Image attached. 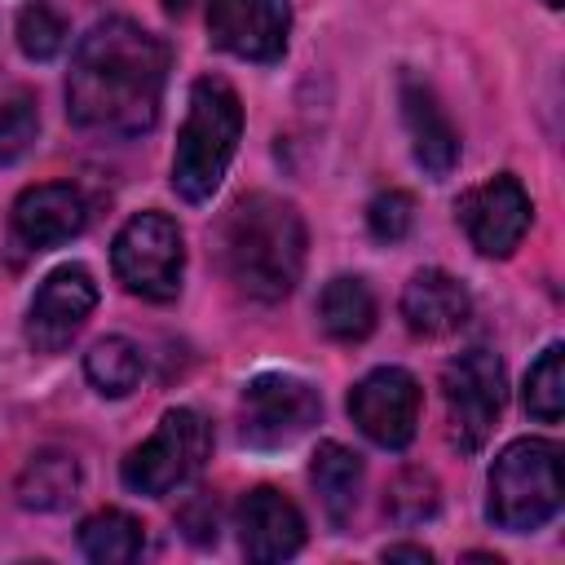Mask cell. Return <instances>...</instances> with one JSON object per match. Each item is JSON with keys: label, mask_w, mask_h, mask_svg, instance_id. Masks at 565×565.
<instances>
[{"label": "cell", "mask_w": 565, "mask_h": 565, "mask_svg": "<svg viewBox=\"0 0 565 565\" xmlns=\"http://www.w3.org/2000/svg\"><path fill=\"white\" fill-rule=\"evenodd\" d=\"M168 44L128 18L97 22L66 75V115L97 137H141L159 119Z\"/></svg>", "instance_id": "1"}, {"label": "cell", "mask_w": 565, "mask_h": 565, "mask_svg": "<svg viewBox=\"0 0 565 565\" xmlns=\"http://www.w3.org/2000/svg\"><path fill=\"white\" fill-rule=\"evenodd\" d=\"M225 278L252 300H282L305 269V221L291 199L243 194L230 203L216 230Z\"/></svg>", "instance_id": "2"}, {"label": "cell", "mask_w": 565, "mask_h": 565, "mask_svg": "<svg viewBox=\"0 0 565 565\" xmlns=\"http://www.w3.org/2000/svg\"><path fill=\"white\" fill-rule=\"evenodd\" d=\"M238 132H243L238 93L216 75L194 79L190 110H185L177 154H172V190L185 203L212 199V190L221 185V177L238 150Z\"/></svg>", "instance_id": "3"}, {"label": "cell", "mask_w": 565, "mask_h": 565, "mask_svg": "<svg viewBox=\"0 0 565 565\" xmlns=\"http://www.w3.org/2000/svg\"><path fill=\"white\" fill-rule=\"evenodd\" d=\"M561 508V450L543 437H521L503 446L490 468V521L499 530L525 534L552 521Z\"/></svg>", "instance_id": "4"}, {"label": "cell", "mask_w": 565, "mask_h": 565, "mask_svg": "<svg viewBox=\"0 0 565 565\" xmlns=\"http://www.w3.org/2000/svg\"><path fill=\"white\" fill-rule=\"evenodd\" d=\"M115 278L141 296V300H172L181 291V269H185V243L172 216L163 212H137L110 247Z\"/></svg>", "instance_id": "5"}, {"label": "cell", "mask_w": 565, "mask_h": 565, "mask_svg": "<svg viewBox=\"0 0 565 565\" xmlns=\"http://www.w3.org/2000/svg\"><path fill=\"white\" fill-rule=\"evenodd\" d=\"M212 455V428L199 411L177 406L159 419V428L124 459V486L137 494H168L190 481Z\"/></svg>", "instance_id": "6"}, {"label": "cell", "mask_w": 565, "mask_h": 565, "mask_svg": "<svg viewBox=\"0 0 565 565\" xmlns=\"http://www.w3.org/2000/svg\"><path fill=\"white\" fill-rule=\"evenodd\" d=\"M441 388H446L450 446H459L463 455L481 450L503 411V362L490 349H468L455 362H446Z\"/></svg>", "instance_id": "7"}, {"label": "cell", "mask_w": 565, "mask_h": 565, "mask_svg": "<svg viewBox=\"0 0 565 565\" xmlns=\"http://www.w3.org/2000/svg\"><path fill=\"white\" fill-rule=\"evenodd\" d=\"M238 411H243L247 446H287L300 433H309V424H318L322 402H318V388L305 384L300 375L265 371V375L247 380Z\"/></svg>", "instance_id": "8"}, {"label": "cell", "mask_w": 565, "mask_h": 565, "mask_svg": "<svg viewBox=\"0 0 565 565\" xmlns=\"http://www.w3.org/2000/svg\"><path fill=\"white\" fill-rule=\"evenodd\" d=\"M419 380L402 366H375L371 375H362L349 393V415L353 424L384 450H402L415 428H419Z\"/></svg>", "instance_id": "9"}, {"label": "cell", "mask_w": 565, "mask_h": 565, "mask_svg": "<svg viewBox=\"0 0 565 565\" xmlns=\"http://www.w3.org/2000/svg\"><path fill=\"white\" fill-rule=\"evenodd\" d=\"M287 0H207V35L216 49L243 62H274L287 49Z\"/></svg>", "instance_id": "10"}, {"label": "cell", "mask_w": 565, "mask_h": 565, "mask_svg": "<svg viewBox=\"0 0 565 565\" xmlns=\"http://www.w3.org/2000/svg\"><path fill=\"white\" fill-rule=\"evenodd\" d=\"M530 194L512 172H499L459 199V221L481 256H512V247L530 230Z\"/></svg>", "instance_id": "11"}, {"label": "cell", "mask_w": 565, "mask_h": 565, "mask_svg": "<svg viewBox=\"0 0 565 565\" xmlns=\"http://www.w3.org/2000/svg\"><path fill=\"white\" fill-rule=\"evenodd\" d=\"M93 305H97V282H93V274L84 265L53 269L40 282V291H35V300L26 309V340H31V349H40V353L66 349L71 335L88 322Z\"/></svg>", "instance_id": "12"}, {"label": "cell", "mask_w": 565, "mask_h": 565, "mask_svg": "<svg viewBox=\"0 0 565 565\" xmlns=\"http://www.w3.org/2000/svg\"><path fill=\"white\" fill-rule=\"evenodd\" d=\"M84 225H88V199L66 181L31 185L13 203V243L26 252H44L53 243H66Z\"/></svg>", "instance_id": "13"}, {"label": "cell", "mask_w": 565, "mask_h": 565, "mask_svg": "<svg viewBox=\"0 0 565 565\" xmlns=\"http://www.w3.org/2000/svg\"><path fill=\"white\" fill-rule=\"evenodd\" d=\"M238 539H243V552L252 561H260V565L287 561L305 543V516L274 486H256L238 503Z\"/></svg>", "instance_id": "14"}, {"label": "cell", "mask_w": 565, "mask_h": 565, "mask_svg": "<svg viewBox=\"0 0 565 565\" xmlns=\"http://www.w3.org/2000/svg\"><path fill=\"white\" fill-rule=\"evenodd\" d=\"M402 124H406V137H411V150H415V163L428 172V177H450L455 163H459V132L446 115V106L433 97L428 84L419 79H402Z\"/></svg>", "instance_id": "15"}, {"label": "cell", "mask_w": 565, "mask_h": 565, "mask_svg": "<svg viewBox=\"0 0 565 565\" xmlns=\"http://www.w3.org/2000/svg\"><path fill=\"white\" fill-rule=\"evenodd\" d=\"M472 300L446 269H419L402 291V318L415 335H450L468 322Z\"/></svg>", "instance_id": "16"}, {"label": "cell", "mask_w": 565, "mask_h": 565, "mask_svg": "<svg viewBox=\"0 0 565 565\" xmlns=\"http://www.w3.org/2000/svg\"><path fill=\"white\" fill-rule=\"evenodd\" d=\"M318 322H322V331L331 340H344V344L366 340L371 327H375V296H371V287L362 278H353V274L331 278L322 287V296H318Z\"/></svg>", "instance_id": "17"}, {"label": "cell", "mask_w": 565, "mask_h": 565, "mask_svg": "<svg viewBox=\"0 0 565 565\" xmlns=\"http://www.w3.org/2000/svg\"><path fill=\"white\" fill-rule=\"evenodd\" d=\"M313 486H318V499L331 516V525H344L358 508V490H362V459L340 446V441H322L313 450V468H309Z\"/></svg>", "instance_id": "18"}, {"label": "cell", "mask_w": 565, "mask_h": 565, "mask_svg": "<svg viewBox=\"0 0 565 565\" xmlns=\"http://www.w3.org/2000/svg\"><path fill=\"white\" fill-rule=\"evenodd\" d=\"M75 490H79V463L62 450H40L18 477V503L35 508V512L66 508L75 499Z\"/></svg>", "instance_id": "19"}, {"label": "cell", "mask_w": 565, "mask_h": 565, "mask_svg": "<svg viewBox=\"0 0 565 565\" xmlns=\"http://www.w3.org/2000/svg\"><path fill=\"white\" fill-rule=\"evenodd\" d=\"M141 521L119 508H102L79 525V547L97 565H128L141 556Z\"/></svg>", "instance_id": "20"}, {"label": "cell", "mask_w": 565, "mask_h": 565, "mask_svg": "<svg viewBox=\"0 0 565 565\" xmlns=\"http://www.w3.org/2000/svg\"><path fill=\"white\" fill-rule=\"evenodd\" d=\"M141 371H146L141 349H137L132 340H124V335H106V340H97V344L88 349V358H84V375H88V384H93L97 393H106V397H124V393H132L137 380H141Z\"/></svg>", "instance_id": "21"}, {"label": "cell", "mask_w": 565, "mask_h": 565, "mask_svg": "<svg viewBox=\"0 0 565 565\" xmlns=\"http://www.w3.org/2000/svg\"><path fill=\"white\" fill-rule=\"evenodd\" d=\"M525 411L543 424H556L565 411V349L547 344L543 358L525 375Z\"/></svg>", "instance_id": "22"}, {"label": "cell", "mask_w": 565, "mask_h": 565, "mask_svg": "<svg viewBox=\"0 0 565 565\" xmlns=\"http://www.w3.org/2000/svg\"><path fill=\"white\" fill-rule=\"evenodd\" d=\"M13 35H18V49H22L26 57L49 62V57L62 53V44H66V18H62L53 4L31 0V4L18 9V26H13Z\"/></svg>", "instance_id": "23"}, {"label": "cell", "mask_w": 565, "mask_h": 565, "mask_svg": "<svg viewBox=\"0 0 565 565\" xmlns=\"http://www.w3.org/2000/svg\"><path fill=\"white\" fill-rule=\"evenodd\" d=\"M40 132V115H35V97L31 93H13L9 102H0V163H13L31 150Z\"/></svg>", "instance_id": "24"}, {"label": "cell", "mask_w": 565, "mask_h": 565, "mask_svg": "<svg viewBox=\"0 0 565 565\" xmlns=\"http://www.w3.org/2000/svg\"><path fill=\"white\" fill-rule=\"evenodd\" d=\"M433 512H437V481H433L428 472L411 468V472H402V477L388 486V516H393V521L415 525V521H424V516H433Z\"/></svg>", "instance_id": "25"}, {"label": "cell", "mask_w": 565, "mask_h": 565, "mask_svg": "<svg viewBox=\"0 0 565 565\" xmlns=\"http://www.w3.org/2000/svg\"><path fill=\"white\" fill-rule=\"evenodd\" d=\"M411 225H415V203H411V194L384 190V194L371 199V207H366V230H371V238H380V243H402V238L411 234Z\"/></svg>", "instance_id": "26"}, {"label": "cell", "mask_w": 565, "mask_h": 565, "mask_svg": "<svg viewBox=\"0 0 565 565\" xmlns=\"http://www.w3.org/2000/svg\"><path fill=\"white\" fill-rule=\"evenodd\" d=\"M181 525L194 543H216V503L212 499H194L185 512H181Z\"/></svg>", "instance_id": "27"}, {"label": "cell", "mask_w": 565, "mask_h": 565, "mask_svg": "<svg viewBox=\"0 0 565 565\" xmlns=\"http://www.w3.org/2000/svg\"><path fill=\"white\" fill-rule=\"evenodd\" d=\"M384 561H419V565H428L433 552L428 547H415V543H393V547H384Z\"/></svg>", "instance_id": "28"}, {"label": "cell", "mask_w": 565, "mask_h": 565, "mask_svg": "<svg viewBox=\"0 0 565 565\" xmlns=\"http://www.w3.org/2000/svg\"><path fill=\"white\" fill-rule=\"evenodd\" d=\"M163 4H168V9H185L190 0H163Z\"/></svg>", "instance_id": "29"}, {"label": "cell", "mask_w": 565, "mask_h": 565, "mask_svg": "<svg viewBox=\"0 0 565 565\" xmlns=\"http://www.w3.org/2000/svg\"><path fill=\"white\" fill-rule=\"evenodd\" d=\"M543 4H547V9H561V0H543Z\"/></svg>", "instance_id": "30"}]
</instances>
